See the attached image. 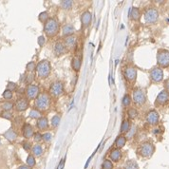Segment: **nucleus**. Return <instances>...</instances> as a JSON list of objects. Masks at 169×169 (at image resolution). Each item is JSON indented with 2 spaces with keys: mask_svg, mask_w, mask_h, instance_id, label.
Listing matches in <instances>:
<instances>
[{
  "mask_svg": "<svg viewBox=\"0 0 169 169\" xmlns=\"http://www.w3.org/2000/svg\"><path fill=\"white\" fill-rule=\"evenodd\" d=\"M44 31L49 37L57 35L59 32V23L55 18H49L44 25Z\"/></svg>",
  "mask_w": 169,
  "mask_h": 169,
  "instance_id": "nucleus-1",
  "label": "nucleus"
},
{
  "mask_svg": "<svg viewBox=\"0 0 169 169\" xmlns=\"http://www.w3.org/2000/svg\"><path fill=\"white\" fill-rule=\"evenodd\" d=\"M35 107L39 111H46L50 106V95L47 93L39 94L38 97L35 99Z\"/></svg>",
  "mask_w": 169,
  "mask_h": 169,
  "instance_id": "nucleus-2",
  "label": "nucleus"
},
{
  "mask_svg": "<svg viewBox=\"0 0 169 169\" xmlns=\"http://www.w3.org/2000/svg\"><path fill=\"white\" fill-rule=\"evenodd\" d=\"M36 73L38 75V77L40 78H47L51 70V66H50V63L48 60H42L40 61L37 65H36Z\"/></svg>",
  "mask_w": 169,
  "mask_h": 169,
  "instance_id": "nucleus-3",
  "label": "nucleus"
},
{
  "mask_svg": "<svg viewBox=\"0 0 169 169\" xmlns=\"http://www.w3.org/2000/svg\"><path fill=\"white\" fill-rule=\"evenodd\" d=\"M155 152V145L150 142L143 143L139 148V153L143 158H150Z\"/></svg>",
  "mask_w": 169,
  "mask_h": 169,
  "instance_id": "nucleus-4",
  "label": "nucleus"
},
{
  "mask_svg": "<svg viewBox=\"0 0 169 169\" xmlns=\"http://www.w3.org/2000/svg\"><path fill=\"white\" fill-rule=\"evenodd\" d=\"M157 63L161 67L169 66V50H160L157 52Z\"/></svg>",
  "mask_w": 169,
  "mask_h": 169,
  "instance_id": "nucleus-5",
  "label": "nucleus"
},
{
  "mask_svg": "<svg viewBox=\"0 0 169 169\" xmlns=\"http://www.w3.org/2000/svg\"><path fill=\"white\" fill-rule=\"evenodd\" d=\"M132 98H133V102L135 105L137 106H143L146 102V95L145 92L140 87L134 88L133 93H132Z\"/></svg>",
  "mask_w": 169,
  "mask_h": 169,
  "instance_id": "nucleus-6",
  "label": "nucleus"
},
{
  "mask_svg": "<svg viewBox=\"0 0 169 169\" xmlns=\"http://www.w3.org/2000/svg\"><path fill=\"white\" fill-rule=\"evenodd\" d=\"M158 18H159V13L158 10L154 8H150L146 10L144 13V21L147 24H154L157 22Z\"/></svg>",
  "mask_w": 169,
  "mask_h": 169,
  "instance_id": "nucleus-7",
  "label": "nucleus"
},
{
  "mask_svg": "<svg viewBox=\"0 0 169 169\" xmlns=\"http://www.w3.org/2000/svg\"><path fill=\"white\" fill-rule=\"evenodd\" d=\"M63 91H64V86L60 81H56L52 83L50 87V94L54 98L60 97L63 94Z\"/></svg>",
  "mask_w": 169,
  "mask_h": 169,
  "instance_id": "nucleus-8",
  "label": "nucleus"
},
{
  "mask_svg": "<svg viewBox=\"0 0 169 169\" xmlns=\"http://www.w3.org/2000/svg\"><path fill=\"white\" fill-rule=\"evenodd\" d=\"M39 95V87L36 85H29L26 88V96L28 100H35Z\"/></svg>",
  "mask_w": 169,
  "mask_h": 169,
  "instance_id": "nucleus-9",
  "label": "nucleus"
},
{
  "mask_svg": "<svg viewBox=\"0 0 169 169\" xmlns=\"http://www.w3.org/2000/svg\"><path fill=\"white\" fill-rule=\"evenodd\" d=\"M150 77H151V80L154 83H160L163 80V71L161 67L159 66H156L153 67L150 71Z\"/></svg>",
  "mask_w": 169,
  "mask_h": 169,
  "instance_id": "nucleus-10",
  "label": "nucleus"
},
{
  "mask_svg": "<svg viewBox=\"0 0 169 169\" xmlns=\"http://www.w3.org/2000/svg\"><path fill=\"white\" fill-rule=\"evenodd\" d=\"M125 78L129 83H134L137 79V70L134 66H127L126 67L125 71H123Z\"/></svg>",
  "mask_w": 169,
  "mask_h": 169,
  "instance_id": "nucleus-11",
  "label": "nucleus"
},
{
  "mask_svg": "<svg viewBox=\"0 0 169 169\" xmlns=\"http://www.w3.org/2000/svg\"><path fill=\"white\" fill-rule=\"evenodd\" d=\"M169 102V92L167 91H162L159 94H158L155 104L156 106H164Z\"/></svg>",
  "mask_w": 169,
  "mask_h": 169,
  "instance_id": "nucleus-12",
  "label": "nucleus"
},
{
  "mask_svg": "<svg viewBox=\"0 0 169 169\" xmlns=\"http://www.w3.org/2000/svg\"><path fill=\"white\" fill-rule=\"evenodd\" d=\"M159 121H160V115L158 113V111L154 109L150 110L147 113V115H146V122H147L149 125L155 126L159 123Z\"/></svg>",
  "mask_w": 169,
  "mask_h": 169,
  "instance_id": "nucleus-13",
  "label": "nucleus"
},
{
  "mask_svg": "<svg viewBox=\"0 0 169 169\" xmlns=\"http://www.w3.org/2000/svg\"><path fill=\"white\" fill-rule=\"evenodd\" d=\"M14 107L19 112L27 110L28 107H29V100L27 98H20V99H18L15 102V104H14Z\"/></svg>",
  "mask_w": 169,
  "mask_h": 169,
  "instance_id": "nucleus-14",
  "label": "nucleus"
},
{
  "mask_svg": "<svg viewBox=\"0 0 169 169\" xmlns=\"http://www.w3.org/2000/svg\"><path fill=\"white\" fill-rule=\"evenodd\" d=\"M34 131H33L32 127L30 125V123H24L23 127H22V134H23L24 138L26 139H30L31 137H33L34 135Z\"/></svg>",
  "mask_w": 169,
  "mask_h": 169,
  "instance_id": "nucleus-15",
  "label": "nucleus"
},
{
  "mask_svg": "<svg viewBox=\"0 0 169 169\" xmlns=\"http://www.w3.org/2000/svg\"><path fill=\"white\" fill-rule=\"evenodd\" d=\"M3 136L5 137V139H7V140L10 141V142H14V141L17 139V133L15 132L14 129L10 128L9 130H7V131L3 134Z\"/></svg>",
  "mask_w": 169,
  "mask_h": 169,
  "instance_id": "nucleus-16",
  "label": "nucleus"
},
{
  "mask_svg": "<svg viewBox=\"0 0 169 169\" xmlns=\"http://www.w3.org/2000/svg\"><path fill=\"white\" fill-rule=\"evenodd\" d=\"M91 14L89 12H85L83 14H82V17H81V20H82V24H83V27L84 28H87L91 25Z\"/></svg>",
  "mask_w": 169,
  "mask_h": 169,
  "instance_id": "nucleus-17",
  "label": "nucleus"
},
{
  "mask_svg": "<svg viewBox=\"0 0 169 169\" xmlns=\"http://www.w3.org/2000/svg\"><path fill=\"white\" fill-rule=\"evenodd\" d=\"M36 127L40 129V130H46L49 127V122L48 119L46 117H41L37 120L36 123Z\"/></svg>",
  "mask_w": 169,
  "mask_h": 169,
  "instance_id": "nucleus-18",
  "label": "nucleus"
},
{
  "mask_svg": "<svg viewBox=\"0 0 169 169\" xmlns=\"http://www.w3.org/2000/svg\"><path fill=\"white\" fill-rule=\"evenodd\" d=\"M109 157H110V159L112 162H114V163H118L120 160H121V158H122V152L120 149L118 148H114L113 150H112L109 154Z\"/></svg>",
  "mask_w": 169,
  "mask_h": 169,
  "instance_id": "nucleus-19",
  "label": "nucleus"
},
{
  "mask_svg": "<svg viewBox=\"0 0 169 169\" xmlns=\"http://www.w3.org/2000/svg\"><path fill=\"white\" fill-rule=\"evenodd\" d=\"M81 65H82V59L80 56H75V57L72 59L71 62V66L73 67V70L75 71H79L81 69Z\"/></svg>",
  "mask_w": 169,
  "mask_h": 169,
  "instance_id": "nucleus-20",
  "label": "nucleus"
},
{
  "mask_svg": "<svg viewBox=\"0 0 169 169\" xmlns=\"http://www.w3.org/2000/svg\"><path fill=\"white\" fill-rule=\"evenodd\" d=\"M54 51L57 55H61V54H64L65 51H66V46L65 44L62 43L61 41H58L56 43L55 47H54Z\"/></svg>",
  "mask_w": 169,
  "mask_h": 169,
  "instance_id": "nucleus-21",
  "label": "nucleus"
},
{
  "mask_svg": "<svg viewBox=\"0 0 169 169\" xmlns=\"http://www.w3.org/2000/svg\"><path fill=\"white\" fill-rule=\"evenodd\" d=\"M126 143H127V138L125 136H123V135H121V136H118L117 139L115 140L116 148H118V149L123 148V146L126 145Z\"/></svg>",
  "mask_w": 169,
  "mask_h": 169,
  "instance_id": "nucleus-22",
  "label": "nucleus"
},
{
  "mask_svg": "<svg viewBox=\"0 0 169 169\" xmlns=\"http://www.w3.org/2000/svg\"><path fill=\"white\" fill-rule=\"evenodd\" d=\"M64 44H65V46H66V47L70 48H70H73V47L75 46V45H76V38H75V36L70 35V36L66 37Z\"/></svg>",
  "mask_w": 169,
  "mask_h": 169,
  "instance_id": "nucleus-23",
  "label": "nucleus"
},
{
  "mask_svg": "<svg viewBox=\"0 0 169 169\" xmlns=\"http://www.w3.org/2000/svg\"><path fill=\"white\" fill-rule=\"evenodd\" d=\"M31 151H32V154L33 156H36V157H40L42 156L43 154V147L40 145V144H35L34 146H32L31 148Z\"/></svg>",
  "mask_w": 169,
  "mask_h": 169,
  "instance_id": "nucleus-24",
  "label": "nucleus"
},
{
  "mask_svg": "<svg viewBox=\"0 0 169 169\" xmlns=\"http://www.w3.org/2000/svg\"><path fill=\"white\" fill-rule=\"evenodd\" d=\"M74 31H75V30H74V28L71 25H66L63 28V33H64V35L66 36V37L72 35L74 33Z\"/></svg>",
  "mask_w": 169,
  "mask_h": 169,
  "instance_id": "nucleus-25",
  "label": "nucleus"
},
{
  "mask_svg": "<svg viewBox=\"0 0 169 169\" xmlns=\"http://www.w3.org/2000/svg\"><path fill=\"white\" fill-rule=\"evenodd\" d=\"M129 15L131 16V18L133 20H138L141 16V13H140V10L138 8H132L131 10L129 12Z\"/></svg>",
  "mask_w": 169,
  "mask_h": 169,
  "instance_id": "nucleus-26",
  "label": "nucleus"
},
{
  "mask_svg": "<svg viewBox=\"0 0 169 169\" xmlns=\"http://www.w3.org/2000/svg\"><path fill=\"white\" fill-rule=\"evenodd\" d=\"M123 169H140V168L136 162L133 160H130L126 163L125 166H123Z\"/></svg>",
  "mask_w": 169,
  "mask_h": 169,
  "instance_id": "nucleus-27",
  "label": "nucleus"
},
{
  "mask_svg": "<svg viewBox=\"0 0 169 169\" xmlns=\"http://www.w3.org/2000/svg\"><path fill=\"white\" fill-rule=\"evenodd\" d=\"M130 129V123L128 120H123L121 127V133H126Z\"/></svg>",
  "mask_w": 169,
  "mask_h": 169,
  "instance_id": "nucleus-28",
  "label": "nucleus"
},
{
  "mask_svg": "<svg viewBox=\"0 0 169 169\" xmlns=\"http://www.w3.org/2000/svg\"><path fill=\"white\" fill-rule=\"evenodd\" d=\"M29 117L30 119H39L41 118V111L37 110V109H31L30 114H29Z\"/></svg>",
  "mask_w": 169,
  "mask_h": 169,
  "instance_id": "nucleus-29",
  "label": "nucleus"
},
{
  "mask_svg": "<svg viewBox=\"0 0 169 169\" xmlns=\"http://www.w3.org/2000/svg\"><path fill=\"white\" fill-rule=\"evenodd\" d=\"M26 163H27V165L30 167V168H31V167H33L35 165V163H36V161H35V158H34V156L33 155H29L28 156V158H27V161H26Z\"/></svg>",
  "mask_w": 169,
  "mask_h": 169,
  "instance_id": "nucleus-30",
  "label": "nucleus"
},
{
  "mask_svg": "<svg viewBox=\"0 0 169 169\" xmlns=\"http://www.w3.org/2000/svg\"><path fill=\"white\" fill-rule=\"evenodd\" d=\"M2 108H3V111H10L14 107V104L12 103V102H5L2 104Z\"/></svg>",
  "mask_w": 169,
  "mask_h": 169,
  "instance_id": "nucleus-31",
  "label": "nucleus"
},
{
  "mask_svg": "<svg viewBox=\"0 0 169 169\" xmlns=\"http://www.w3.org/2000/svg\"><path fill=\"white\" fill-rule=\"evenodd\" d=\"M131 104V97L128 94H126L123 98V105L125 107H129Z\"/></svg>",
  "mask_w": 169,
  "mask_h": 169,
  "instance_id": "nucleus-32",
  "label": "nucleus"
},
{
  "mask_svg": "<svg viewBox=\"0 0 169 169\" xmlns=\"http://www.w3.org/2000/svg\"><path fill=\"white\" fill-rule=\"evenodd\" d=\"M72 6V1H70V0H65V1L61 2V7L65 10H70Z\"/></svg>",
  "mask_w": 169,
  "mask_h": 169,
  "instance_id": "nucleus-33",
  "label": "nucleus"
},
{
  "mask_svg": "<svg viewBox=\"0 0 169 169\" xmlns=\"http://www.w3.org/2000/svg\"><path fill=\"white\" fill-rule=\"evenodd\" d=\"M2 96H3V98H4L5 100H10V99L13 98L14 94H13V91H9V89H5L4 92H3V94H2Z\"/></svg>",
  "mask_w": 169,
  "mask_h": 169,
  "instance_id": "nucleus-34",
  "label": "nucleus"
},
{
  "mask_svg": "<svg viewBox=\"0 0 169 169\" xmlns=\"http://www.w3.org/2000/svg\"><path fill=\"white\" fill-rule=\"evenodd\" d=\"M102 168L103 169H113V163H112V162L109 160H106L103 163Z\"/></svg>",
  "mask_w": 169,
  "mask_h": 169,
  "instance_id": "nucleus-35",
  "label": "nucleus"
},
{
  "mask_svg": "<svg viewBox=\"0 0 169 169\" xmlns=\"http://www.w3.org/2000/svg\"><path fill=\"white\" fill-rule=\"evenodd\" d=\"M0 116H1L2 118L4 119H7V120H12L14 118L12 112L10 111H3L1 114H0Z\"/></svg>",
  "mask_w": 169,
  "mask_h": 169,
  "instance_id": "nucleus-36",
  "label": "nucleus"
},
{
  "mask_svg": "<svg viewBox=\"0 0 169 169\" xmlns=\"http://www.w3.org/2000/svg\"><path fill=\"white\" fill-rule=\"evenodd\" d=\"M36 69V65H35V63L34 62H30V63H28L27 64V66H26V70L30 73V72H32L33 70H34Z\"/></svg>",
  "mask_w": 169,
  "mask_h": 169,
  "instance_id": "nucleus-37",
  "label": "nucleus"
},
{
  "mask_svg": "<svg viewBox=\"0 0 169 169\" xmlns=\"http://www.w3.org/2000/svg\"><path fill=\"white\" fill-rule=\"evenodd\" d=\"M127 113H128V116H129L130 119H135L138 116V111H137V109H135V108H130Z\"/></svg>",
  "mask_w": 169,
  "mask_h": 169,
  "instance_id": "nucleus-38",
  "label": "nucleus"
},
{
  "mask_svg": "<svg viewBox=\"0 0 169 169\" xmlns=\"http://www.w3.org/2000/svg\"><path fill=\"white\" fill-rule=\"evenodd\" d=\"M59 123H60V116L59 115H55V116L52 117V119H51V125H52V127H56L59 125Z\"/></svg>",
  "mask_w": 169,
  "mask_h": 169,
  "instance_id": "nucleus-39",
  "label": "nucleus"
},
{
  "mask_svg": "<svg viewBox=\"0 0 169 169\" xmlns=\"http://www.w3.org/2000/svg\"><path fill=\"white\" fill-rule=\"evenodd\" d=\"M38 18H39V20H40L41 22H46V21L49 19L48 13H47V12H42V13L39 14Z\"/></svg>",
  "mask_w": 169,
  "mask_h": 169,
  "instance_id": "nucleus-40",
  "label": "nucleus"
},
{
  "mask_svg": "<svg viewBox=\"0 0 169 169\" xmlns=\"http://www.w3.org/2000/svg\"><path fill=\"white\" fill-rule=\"evenodd\" d=\"M16 88H17V85L14 82H9L7 84V89H9V91H16Z\"/></svg>",
  "mask_w": 169,
  "mask_h": 169,
  "instance_id": "nucleus-41",
  "label": "nucleus"
},
{
  "mask_svg": "<svg viewBox=\"0 0 169 169\" xmlns=\"http://www.w3.org/2000/svg\"><path fill=\"white\" fill-rule=\"evenodd\" d=\"M33 140H34V142H36V143L42 141L43 140V135L40 132H35L34 135H33Z\"/></svg>",
  "mask_w": 169,
  "mask_h": 169,
  "instance_id": "nucleus-42",
  "label": "nucleus"
},
{
  "mask_svg": "<svg viewBox=\"0 0 169 169\" xmlns=\"http://www.w3.org/2000/svg\"><path fill=\"white\" fill-rule=\"evenodd\" d=\"M50 139H51V134L50 132H47V133H45L43 135V141H45V142H50Z\"/></svg>",
  "mask_w": 169,
  "mask_h": 169,
  "instance_id": "nucleus-43",
  "label": "nucleus"
},
{
  "mask_svg": "<svg viewBox=\"0 0 169 169\" xmlns=\"http://www.w3.org/2000/svg\"><path fill=\"white\" fill-rule=\"evenodd\" d=\"M33 79H34V75H33L32 72H30V73L27 76V78H26V82H27L29 85H30V83L33 81Z\"/></svg>",
  "mask_w": 169,
  "mask_h": 169,
  "instance_id": "nucleus-44",
  "label": "nucleus"
},
{
  "mask_svg": "<svg viewBox=\"0 0 169 169\" xmlns=\"http://www.w3.org/2000/svg\"><path fill=\"white\" fill-rule=\"evenodd\" d=\"M22 145H23V148L25 149V150H27V151H29V150H30L32 147H31V144H30V143H29V142H24L23 143V144H22Z\"/></svg>",
  "mask_w": 169,
  "mask_h": 169,
  "instance_id": "nucleus-45",
  "label": "nucleus"
},
{
  "mask_svg": "<svg viewBox=\"0 0 169 169\" xmlns=\"http://www.w3.org/2000/svg\"><path fill=\"white\" fill-rule=\"evenodd\" d=\"M45 42H46V38H45L44 36H39L38 37V44H39V46L40 47H43L44 45H45Z\"/></svg>",
  "mask_w": 169,
  "mask_h": 169,
  "instance_id": "nucleus-46",
  "label": "nucleus"
},
{
  "mask_svg": "<svg viewBox=\"0 0 169 169\" xmlns=\"http://www.w3.org/2000/svg\"><path fill=\"white\" fill-rule=\"evenodd\" d=\"M164 87H165V91H167L169 92V78L167 79V80L165 81V83H164Z\"/></svg>",
  "mask_w": 169,
  "mask_h": 169,
  "instance_id": "nucleus-47",
  "label": "nucleus"
},
{
  "mask_svg": "<svg viewBox=\"0 0 169 169\" xmlns=\"http://www.w3.org/2000/svg\"><path fill=\"white\" fill-rule=\"evenodd\" d=\"M135 131H136V128H135V127L132 128V130H130V132H129V134H128V138H131L133 135L135 134Z\"/></svg>",
  "mask_w": 169,
  "mask_h": 169,
  "instance_id": "nucleus-48",
  "label": "nucleus"
},
{
  "mask_svg": "<svg viewBox=\"0 0 169 169\" xmlns=\"http://www.w3.org/2000/svg\"><path fill=\"white\" fill-rule=\"evenodd\" d=\"M17 169H30L28 165H21V166H19Z\"/></svg>",
  "mask_w": 169,
  "mask_h": 169,
  "instance_id": "nucleus-49",
  "label": "nucleus"
},
{
  "mask_svg": "<svg viewBox=\"0 0 169 169\" xmlns=\"http://www.w3.org/2000/svg\"><path fill=\"white\" fill-rule=\"evenodd\" d=\"M0 143H1V141H0Z\"/></svg>",
  "mask_w": 169,
  "mask_h": 169,
  "instance_id": "nucleus-50",
  "label": "nucleus"
}]
</instances>
